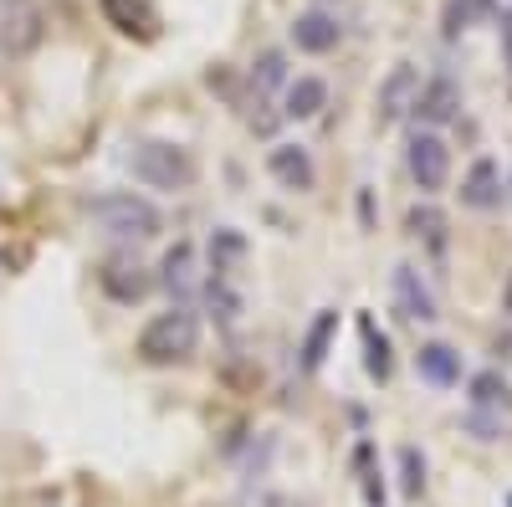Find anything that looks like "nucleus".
I'll return each instance as SVG.
<instances>
[{
  "label": "nucleus",
  "instance_id": "1",
  "mask_svg": "<svg viewBox=\"0 0 512 507\" xmlns=\"http://www.w3.org/2000/svg\"><path fill=\"white\" fill-rule=\"evenodd\" d=\"M128 169H134V180L149 185V190H169L180 195L200 180V164L185 144H169V139H144L134 144V154H128Z\"/></svg>",
  "mask_w": 512,
  "mask_h": 507
},
{
  "label": "nucleus",
  "instance_id": "2",
  "mask_svg": "<svg viewBox=\"0 0 512 507\" xmlns=\"http://www.w3.org/2000/svg\"><path fill=\"white\" fill-rule=\"evenodd\" d=\"M195 349H200V318L190 308H169V313L149 318L134 344V354L144 364H185Z\"/></svg>",
  "mask_w": 512,
  "mask_h": 507
},
{
  "label": "nucleus",
  "instance_id": "3",
  "mask_svg": "<svg viewBox=\"0 0 512 507\" xmlns=\"http://www.w3.org/2000/svg\"><path fill=\"white\" fill-rule=\"evenodd\" d=\"M88 216L108 231V236H118V241H144V236H159V210L144 200V195H134V190H113V195H98V200H88Z\"/></svg>",
  "mask_w": 512,
  "mask_h": 507
},
{
  "label": "nucleus",
  "instance_id": "4",
  "mask_svg": "<svg viewBox=\"0 0 512 507\" xmlns=\"http://www.w3.org/2000/svg\"><path fill=\"white\" fill-rule=\"evenodd\" d=\"M47 36V16L36 0H6L0 6V52L6 57H31Z\"/></svg>",
  "mask_w": 512,
  "mask_h": 507
},
{
  "label": "nucleus",
  "instance_id": "5",
  "mask_svg": "<svg viewBox=\"0 0 512 507\" xmlns=\"http://www.w3.org/2000/svg\"><path fill=\"white\" fill-rule=\"evenodd\" d=\"M410 175H415V185H420L425 195L446 190V180H451V149H446L441 134L425 129V134L410 139Z\"/></svg>",
  "mask_w": 512,
  "mask_h": 507
},
{
  "label": "nucleus",
  "instance_id": "6",
  "mask_svg": "<svg viewBox=\"0 0 512 507\" xmlns=\"http://www.w3.org/2000/svg\"><path fill=\"white\" fill-rule=\"evenodd\" d=\"M98 282H103V292H108L113 303H144L149 292H154V282H159V277H149V267H144V262L113 257V262H103Z\"/></svg>",
  "mask_w": 512,
  "mask_h": 507
},
{
  "label": "nucleus",
  "instance_id": "7",
  "mask_svg": "<svg viewBox=\"0 0 512 507\" xmlns=\"http://www.w3.org/2000/svg\"><path fill=\"white\" fill-rule=\"evenodd\" d=\"M415 93H420V72H415L410 62H400V67H395L390 77H384V88H379V103H374V118H379V129H390V123H400V118L410 113Z\"/></svg>",
  "mask_w": 512,
  "mask_h": 507
},
{
  "label": "nucleus",
  "instance_id": "8",
  "mask_svg": "<svg viewBox=\"0 0 512 507\" xmlns=\"http://www.w3.org/2000/svg\"><path fill=\"white\" fill-rule=\"evenodd\" d=\"M410 113H415V123H425V129H441V123H451V118L461 113V88H456L451 77H431V82L415 93Z\"/></svg>",
  "mask_w": 512,
  "mask_h": 507
},
{
  "label": "nucleus",
  "instance_id": "9",
  "mask_svg": "<svg viewBox=\"0 0 512 507\" xmlns=\"http://www.w3.org/2000/svg\"><path fill=\"white\" fill-rule=\"evenodd\" d=\"M338 41H344V26H338V16H328V11H297V21H292V47H297V52L323 57V52L338 47Z\"/></svg>",
  "mask_w": 512,
  "mask_h": 507
},
{
  "label": "nucleus",
  "instance_id": "10",
  "mask_svg": "<svg viewBox=\"0 0 512 507\" xmlns=\"http://www.w3.org/2000/svg\"><path fill=\"white\" fill-rule=\"evenodd\" d=\"M267 169H272V180L282 185V190H313V180H318V169H313V154L303 149V144H277L272 154H267Z\"/></svg>",
  "mask_w": 512,
  "mask_h": 507
},
{
  "label": "nucleus",
  "instance_id": "11",
  "mask_svg": "<svg viewBox=\"0 0 512 507\" xmlns=\"http://www.w3.org/2000/svg\"><path fill=\"white\" fill-rule=\"evenodd\" d=\"M395 308L410 323H436V298H431V287L420 282V272L410 262L395 267Z\"/></svg>",
  "mask_w": 512,
  "mask_h": 507
},
{
  "label": "nucleus",
  "instance_id": "12",
  "mask_svg": "<svg viewBox=\"0 0 512 507\" xmlns=\"http://www.w3.org/2000/svg\"><path fill=\"white\" fill-rule=\"evenodd\" d=\"M415 369H420V379H431L436 390H451V385H461V354H456L451 344H420V354H415Z\"/></svg>",
  "mask_w": 512,
  "mask_h": 507
},
{
  "label": "nucleus",
  "instance_id": "13",
  "mask_svg": "<svg viewBox=\"0 0 512 507\" xmlns=\"http://www.w3.org/2000/svg\"><path fill=\"white\" fill-rule=\"evenodd\" d=\"M323 108H328V82H323V77H297V82H287L282 118L303 123V118H318Z\"/></svg>",
  "mask_w": 512,
  "mask_h": 507
},
{
  "label": "nucleus",
  "instance_id": "14",
  "mask_svg": "<svg viewBox=\"0 0 512 507\" xmlns=\"http://www.w3.org/2000/svg\"><path fill=\"white\" fill-rule=\"evenodd\" d=\"M461 205H472V210H492V205H502V175H497V164H492V159H477V164H472V175L461 180Z\"/></svg>",
  "mask_w": 512,
  "mask_h": 507
},
{
  "label": "nucleus",
  "instance_id": "15",
  "mask_svg": "<svg viewBox=\"0 0 512 507\" xmlns=\"http://www.w3.org/2000/svg\"><path fill=\"white\" fill-rule=\"evenodd\" d=\"M333 333H338V313L323 308V313L313 318L308 338H303V374H318V369H323V359H328V349H333Z\"/></svg>",
  "mask_w": 512,
  "mask_h": 507
},
{
  "label": "nucleus",
  "instance_id": "16",
  "mask_svg": "<svg viewBox=\"0 0 512 507\" xmlns=\"http://www.w3.org/2000/svg\"><path fill=\"white\" fill-rule=\"evenodd\" d=\"M359 338H364V369H369V379H390L395 374V359H390V338H384L379 328H374V318H359Z\"/></svg>",
  "mask_w": 512,
  "mask_h": 507
},
{
  "label": "nucleus",
  "instance_id": "17",
  "mask_svg": "<svg viewBox=\"0 0 512 507\" xmlns=\"http://www.w3.org/2000/svg\"><path fill=\"white\" fill-rule=\"evenodd\" d=\"M103 16H108L123 36H134V41H149V36H154V21H149V11L139 6V0H103Z\"/></svg>",
  "mask_w": 512,
  "mask_h": 507
},
{
  "label": "nucleus",
  "instance_id": "18",
  "mask_svg": "<svg viewBox=\"0 0 512 507\" xmlns=\"http://www.w3.org/2000/svg\"><path fill=\"white\" fill-rule=\"evenodd\" d=\"M282 82H287V57L282 52H262V57L251 62V98L256 103H267Z\"/></svg>",
  "mask_w": 512,
  "mask_h": 507
},
{
  "label": "nucleus",
  "instance_id": "19",
  "mask_svg": "<svg viewBox=\"0 0 512 507\" xmlns=\"http://www.w3.org/2000/svg\"><path fill=\"white\" fill-rule=\"evenodd\" d=\"M159 282L175 292V298H185V292H190V282H195V246H190V241H180V246L164 257V277H159Z\"/></svg>",
  "mask_w": 512,
  "mask_h": 507
},
{
  "label": "nucleus",
  "instance_id": "20",
  "mask_svg": "<svg viewBox=\"0 0 512 507\" xmlns=\"http://www.w3.org/2000/svg\"><path fill=\"white\" fill-rule=\"evenodd\" d=\"M466 400L482 405V410H507V405H512V390H507V379H502L497 369H482L472 385H466Z\"/></svg>",
  "mask_w": 512,
  "mask_h": 507
},
{
  "label": "nucleus",
  "instance_id": "21",
  "mask_svg": "<svg viewBox=\"0 0 512 507\" xmlns=\"http://www.w3.org/2000/svg\"><path fill=\"white\" fill-rule=\"evenodd\" d=\"M241 257H246V236H241V231L221 226L216 236H210V267H216V277H226Z\"/></svg>",
  "mask_w": 512,
  "mask_h": 507
},
{
  "label": "nucleus",
  "instance_id": "22",
  "mask_svg": "<svg viewBox=\"0 0 512 507\" xmlns=\"http://www.w3.org/2000/svg\"><path fill=\"white\" fill-rule=\"evenodd\" d=\"M410 231H415L425 246H431L436 257L446 251V216H441L436 205H415V210H410Z\"/></svg>",
  "mask_w": 512,
  "mask_h": 507
},
{
  "label": "nucleus",
  "instance_id": "23",
  "mask_svg": "<svg viewBox=\"0 0 512 507\" xmlns=\"http://www.w3.org/2000/svg\"><path fill=\"white\" fill-rule=\"evenodd\" d=\"M466 431H472L477 441L507 436V410H482V405H472V410H466Z\"/></svg>",
  "mask_w": 512,
  "mask_h": 507
},
{
  "label": "nucleus",
  "instance_id": "24",
  "mask_svg": "<svg viewBox=\"0 0 512 507\" xmlns=\"http://www.w3.org/2000/svg\"><path fill=\"white\" fill-rule=\"evenodd\" d=\"M492 11V0H451V6H446V36H461L466 26H472L477 16H487Z\"/></svg>",
  "mask_w": 512,
  "mask_h": 507
},
{
  "label": "nucleus",
  "instance_id": "25",
  "mask_svg": "<svg viewBox=\"0 0 512 507\" xmlns=\"http://www.w3.org/2000/svg\"><path fill=\"white\" fill-rule=\"evenodd\" d=\"M400 487H405V497L425 492V456L415 446H400Z\"/></svg>",
  "mask_w": 512,
  "mask_h": 507
},
{
  "label": "nucleus",
  "instance_id": "26",
  "mask_svg": "<svg viewBox=\"0 0 512 507\" xmlns=\"http://www.w3.org/2000/svg\"><path fill=\"white\" fill-rule=\"evenodd\" d=\"M205 298H210V308H216V318H221V323H236V313H241V298H236V292L226 287V277H216V282H210V287H205Z\"/></svg>",
  "mask_w": 512,
  "mask_h": 507
},
{
  "label": "nucleus",
  "instance_id": "27",
  "mask_svg": "<svg viewBox=\"0 0 512 507\" xmlns=\"http://www.w3.org/2000/svg\"><path fill=\"white\" fill-rule=\"evenodd\" d=\"M369 456H374V446H359L354 451V461L364 467V502L369 507H384V487H379V472H369Z\"/></svg>",
  "mask_w": 512,
  "mask_h": 507
},
{
  "label": "nucleus",
  "instance_id": "28",
  "mask_svg": "<svg viewBox=\"0 0 512 507\" xmlns=\"http://www.w3.org/2000/svg\"><path fill=\"white\" fill-rule=\"evenodd\" d=\"M502 52H507V72H512V16H502Z\"/></svg>",
  "mask_w": 512,
  "mask_h": 507
},
{
  "label": "nucleus",
  "instance_id": "29",
  "mask_svg": "<svg viewBox=\"0 0 512 507\" xmlns=\"http://www.w3.org/2000/svg\"><path fill=\"white\" fill-rule=\"evenodd\" d=\"M502 313L512 318V272H507V287H502Z\"/></svg>",
  "mask_w": 512,
  "mask_h": 507
},
{
  "label": "nucleus",
  "instance_id": "30",
  "mask_svg": "<svg viewBox=\"0 0 512 507\" xmlns=\"http://www.w3.org/2000/svg\"><path fill=\"white\" fill-rule=\"evenodd\" d=\"M507 502H512V497H507Z\"/></svg>",
  "mask_w": 512,
  "mask_h": 507
}]
</instances>
